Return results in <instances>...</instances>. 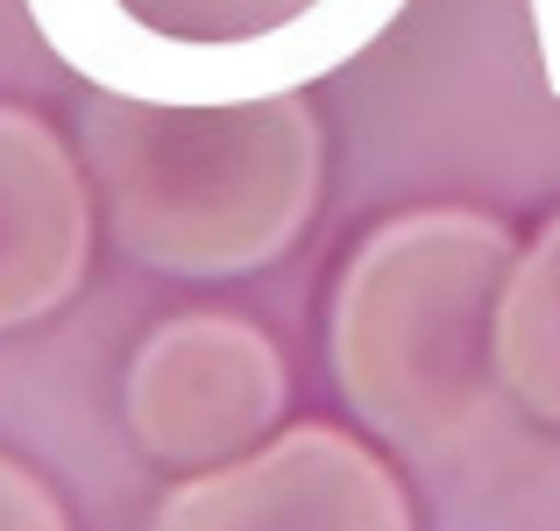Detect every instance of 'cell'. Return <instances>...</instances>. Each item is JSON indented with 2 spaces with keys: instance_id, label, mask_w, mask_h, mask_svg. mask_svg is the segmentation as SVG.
I'll list each match as a JSON object with an SVG mask.
<instances>
[{
  "instance_id": "2",
  "label": "cell",
  "mask_w": 560,
  "mask_h": 531,
  "mask_svg": "<svg viewBox=\"0 0 560 531\" xmlns=\"http://www.w3.org/2000/svg\"><path fill=\"white\" fill-rule=\"evenodd\" d=\"M518 234L482 205H411L362 234L334 284L327 362L355 425L411 461H454L511 404L497 376V298Z\"/></svg>"
},
{
  "instance_id": "1",
  "label": "cell",
  "mask_w": 560,
  "mask_h": 531,
  "mask_svg": "<svg viewBox=\"0 0 560 531\" xmlns=\"http://www.w3.org/2000/svg\"><path fill=\"white\" fill-rule=\"evenodd\" d=\"M79 164L128 262L220 284L270 270L313 227L327 135L305 85L256 99H136L93 85Z\"/></svg>"
},
{
  "instance_id": "9",
  "label": "cell",
  "mask_w": 560,
  "mask_h": 531,
  "mask_svg": "<svg viewBox=\"0 0 560 531\" xmlns=\"http://www.w3.org/2000/svg\"><path fill=\"white\" fill-rule=\"evenodd\" d=\"M533 28H539V57H547V85L560 93V0H533Z\"/></svg>"
},
{
  "instance_id": "8",
  "label": "cell",
  "mask_w": 560,
  "mask_h": 531,
  "mask_svg": "<svg viewBox=\"0 0 560 531\" xmlns=\"http://www.w3.org/2000/svg\"><path fill=\"white\" fill-rule=\"evenodd\" d=\"M0 531H79V524H71L65 496H57L36 468L0 453Z\"/></svg>"
},
{
  "instance_id": "7",
  "label": "cell",
  "mask_w": 560,
  "mask_h": 531,
  "mask_svg": "<svg viewBox=\"0 0 560 531\" xmlns=\"http://www.w3.org/2000/svg\"><path fill=\"white\" fill-rule=\"evenodd\" d=\"M497 376L525 418L560 433V213L518 248L497 298Z\"/></svg>"
},
{
  "instance_id": "4",
  "label": "cell",
  "mask_w": 560,
  "mask_h": 531,
  "mask_svg": "<svg viewBox=\"0 0 560 531\" xmlns=\"http://www.w3.org/2000/svg\"><path fill=\"white\" fill-rule=\"evenodd\" d=\"M150 531H419L397 468L348 425L305 418L199 468L156 504Z\"/></svg>"
},
{
  "instance_id": "3",
  "label": "cell",
  "mask_w": 560,
  "mask_h": 531,
  "mask_svg": "<svg viewBox=\"0 0 560 531\" xmlns=\"http://www.w3.org/2000/svg\"><path fill=\"white\" fill-rule=\"evenodd\" d=\"M291 368L284 347L242 312L156 319L121 376V418L142 461L199 475L262 447L284 418Z\"/></svg>"
},
{
  "instance_id": "6",
  "label": "cell",
  "mask_w": 560,
  "mask_h": 531,
  "mask_svg": "<svg viewBox=\"0 0 560 531\" xmlns=\"http://www.w3.org/2000/svg\"><path fill=\"white\" fill-rule=\"evenodd\" d=\"M121 22L136 28L128 64L100 93L136 99H256L262 50L284 28L313 22L327 0H114Z\"/></svg>"
},
{
  "instance_id": "5",
  "label": "cell",
  "mask_w": 560,
  "mask_h": 531,
  "mask_svg": "<svg viewBox=\"0 0 560 531\" xmlns=\"http://www.w3.org/2000/svg\"><path fill=\"white\" fill-rule=\"evenodd\" d=\"M93 177L43 114L0 99V333L65 312L93 262Z\"/></svg>"
}]
</instances>
